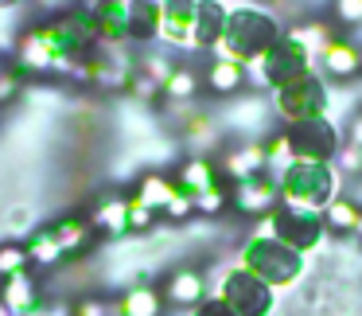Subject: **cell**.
Listing matches in <instances>:
<instances>
[{"instance_id": "1", "label": "cell", "mask_w": 362, "mask_h": 316, "mask_svg": "<svg viewBox=\"0 0 362 316\" xmlns=\"http://www.w3.org/2000/svg\"><path fill=\"white\" fill-rule=\"evenodd\" d=\"M238 258H242L245 269H253V273H257L261 281H269L273 289H284V285H292L304 273V254L292 250L288 242H281L276 235H265V230H253L242 242Z\"/></svg>"}, {"instance_id": "2", "label": "cell", "mask_w": 362, "mask_h": 316, "mask_svg": "<svg viewBox=\"0 0 362 316\" xmlns=\"http://www.w3.org/2000/svg\"><path fill=\"white\" fill-rule=\"evenodd\" d=\"M312 63H315L312 51L300 47L292 35H281L261 59H250V63H245V79L257 82V86L284 90V86H292V82L308 79V74H312Z\"/></svg>"}, {"instance_id": "3", "label": "cell", "mask_w": 362, "mask_h": 316, "mask_svg": "<svg viewBox=\"0 0 362 316\" xmlns=\"http://www.w3.org/2000/svg\"><path fill=\"white\" fill-rule=\"evenodd\" d=\"M276 184H281V199H292V203H304V207H320V211L339 196V172L331 168V160L296 157L276 176Z\"/></svg>"}, {"instance_id": "4", "label": "cell", "mask_w": 362, "mask_h": 316, "mask_svg": "<svg viewBox=\"0 0 362 316\" xmlns=\"http://www.w3.org/2000/svg\"><path fill=\"white\" fill-rule=\"evenodd\" d=\"M257 230L276 235L281 242H288L292 250L308 254V250H315V246L323 242L327 222H323L320 207H304V203H292V199H281V203H276V211L265 215V219L257 222Z\"/></svg>"}, {"instance_id": "5", "label": "cell", "mask_w": 362, "mask_h": 316, "mask_svg": "<svg viewBox=\"0 0 362 316\" xmlns=\"http://www.w3.org/2000/svg\"><path fill=\"white\" fill-rule=\"evenodd\" d=\"M281 35L284 32H281V24H276L273 12H265V9H230L226 35H222V40L234 47V55L242 59V63H250V59L265 55Z\"/></svg>"}, {"instance_id": "6", "label": "cell", "mask_w": 362, "mask_h": 316, "mask_svg": "<svg viewBox=\"0 0 362 316\" xmlns=\"http://www.w3.org/2000/svg\"><path fill=\"white\" fill-rule=\"evenodd\" d=\"M276 94V102H273V110H276V118L284 121V125H300V121H315V118H327V82L320 79V74H308V79H300V82H292V86H284V90H273Z\"/></svg>"}, {"instance_id": "7", "label": "cell", "mask_w": 362, "mask_h": 316, "mask_svg": "<svg viewBox=\"0 0 362 316\" xmlns=\"http://www.w3.org/2000/svg\"><path fill=\"white\" fill-rule=\"evenodd\" d=\"M218 297L226 300L238 316H269V312H273V305H276L273 285L261 281V277L253 273V269H245V266L230 269V273L222 277Z\"/></svg>"}, {"instance_id": "8", "label": "cell", "mask_w": 362, "mask_h": 316, "mask_svg": "<svg viewBox=\"0 0 362 316\" xmlns=\"http://www.w3.org/2000/svg\"><path fill=\"white\" fill-rule=\"evenodd\" d=\"M288 137H292L296 157H304V160H331V157H339V149H343V137H339V129H335L331 118L300 121V125L288 129Z\"/></svg>"}, {"instance_id": "9", "label": "cell", "mask_w": 362, "mask_h": 316, "mask_svg": "<svg viewBox=\"0 0 362 316\" xmlns=\"http://www.w3.org/2000/svg\"><path fill=\"white\" fill-rule=\"evenodd\" d=\"M276 203H281V184H276V176H269V172L230 188V207H238V215H250V219L273 215Z\"/></svg>"}, {"instance_id": "10", "label": "cell", "mask_w": 362, "mask_h": 316, "mask_svg": "<svg viewBox=\"0 0 362 316\" xmlns=\"http://www.w3.org/2000/svg\"><path fill=\"white\" fill-rule=\"evenodd\" d=\"M160 40L168 47H180V51H191L199 47L195 43V16H199V0H160Z\"/></svg>"}, {"instance_id": "11", "label": "cell", "mask_w": 362, "mask_h": 316, "mask_svg": "<svg viewBox=\"0 0 362 316\" xmlns=\"http://www.w3.org/2000/svg\"><path fill=\"white\" fill-rule=\"evenodd\" d=\"M160 293H164V305H172V308H199L206 300V277L195 266H175L164 277Z\"/></svg>"}, {"instance_id": "12", "label": "cell", "mask_w": 362, "mask_h": 316, "mask_svg": "<svg viewBox=\"0 0 362 316\" xmlns=\"http://www.w3.org/2000/svg\"><path fill=\"white\" fill-rule=\"evenodd\" d=\"M222 168V180L234 188V184H245L253 180V176H265L269 164H265V141H245L238 145V149H230L226 157L218 160Z\"/></svg>"}, {"instance_id": "13", "label": "cell", "mask_w": 362, "mask_h": 316, "mask_svg": "<svg viewBox=\"0 0 362 316\" xmlns=\"http://www.w3.org/2000/svg\"><path fill=\"white\" fill-rule=\"evenodd\" d=\"M320 67L327 79L351 82L354 74L362 71V47L354 40H343V35H331L327 43L320 47Z\"/></svg>"}, {"instance_id": "14", "label": "cell", "mask_w": 362, "mask_h": 316, "mask_svg": "<svg viewBox=\"0 0 362 316\" xmlns=\"http://www.w3.org/2000/svg\"><path fill=\"white\" fill-rule=\"evenodd\" d=\"M0 305L8 308L12 316H32V312H40L43 293H40V281L32 277V269H24V273L4 277V281H0Z\"/></svg>"}, {"instance_id": "15", "label": "cell", "mask_w": 362, "mask_h": 316, "mask_svg": "<svg viewBox=\"0 0 362 316\" xmlns=\"http://www.w3.org/2000/svg\"><path fill=\"white\" fill-rule=\"evenodd\" d=\"M94 16L102 28V40L129 43L133 40V0H94Z\"/></svg>"}, {"instance_id": "16", "label": "cell", "mask_w": 362, "mask_h": 316, "mask_svg": "<svg viewBox=\"0 0 362 316\" xmlns=\"http://www.w3.org/2000/svg\"><path fill=\"white\" fill-rule=\"evenodd\" d=\"M164 308V293L156 285H133L113 300V316H160Z\"/></svg>"}, {"instance_id": "17", "label": "cell", "mask_w": 362, "mask_h": 316, "mask_svg": "<svg viewBox=\"0 0 362 316\" xmlns=\"http://www.w3.org/2000/svg\"><path fill=\"white\" fill-rule=\"evenodd\" d=\"M175 184H180V191H187V196L195 199L199 191L214 188V184H226V180H222V168L214 164V160L191 157V160H183V164H180V172H175Z\"/></svg>"}, {"instance_id": "18", "label": "cell", "mask_w": 362, "mask_h": 316, "mask_svg": "<svg viewBox=\"0 0 362 316\" xmlns=\"http://www.w3.org/2000/svg\"><path fill=\"white\" fill-rule=\"evenodd\" d=\"M16 63L24 67V71H32V74L63 71V67H59V59L51 55V47H47V43H43L40 28H32V32H24V35H20V47H16Z\"/></svg>"}, {"instance_id": "19", "label": "cell", "mask_w": 362, "mask_h": 316, "mask_svg": "<svg viewBox=\"0 0 362 316\" xmlns=\"http://www.w3.org/2000/svg\"><path fill=\"white\" fill-rule=\"evenodd\" d=\"M245 63H230V59H211L206 63V74H203V86L218 98H230L245 86Z\"/></svg>"}, {"instance_id": "20", "label": "cell", "mask_w": 362, "mask_h": 316, "mask_svg": "<svg viewBox=\"0 0 362 316\" xmlns=\"http://www.w3.org/2000/svg\"><path fill=\"white\" fill-rule=\"evenodd\" d=\"M226 16L230 9H222L218 0H199V16H195V43L203 51H211L214 43L226 35Z\"/></svg>"}, {"instance_id": "21", "label": "cell", "mask_w": 362, "mask_h": 316, "mask_svg": "<svg viewBox=\"0 0 362 316\" xmlns=\"http://www.w3.org/2000/svg\"><path fill=\"white\" fill-rule=\"evenodd\" d=\"M51 235L59 238V246H63L66 254H78V250H86V246L94 242L98 227H94V219H86V215H66V219L51 222Z\"/></svg>"}, {"instance_id": "22", "label": "cell", "mask_w": 362, "mask_h": 316, "mask_svg": "<svg viewBox=\"0 0 362 316\" xmlns=\"http://www.w3.org/2000/svg\"><path fill=\"white\" fill-rule=\"evenodd\" d=\"M175 196H180V184L168 180L164 172H144L141 180H136V199L148 203L152 211H160V215H164V207L172 203Z\"/></svg>"}, {"instance_id": "23", "label": "cell", "mask_w": 362, "mask_h": 316, "mask_svg": "<svg viewBox=\"0 0 362 316\" xmlns=\"http://www.w3.org/2000/svg\"><path fill=\"white\" fill-rule=\"evenodd\" d=\"M94 227H98V235H113V238H121V235H133L129 230V199L125 196H113V199H105L102 207H98L94 215Z\"/></svg>"}, {"instance_id": "24", "label": "cell", "mask_w": 362, "mask_h": 316, "mask_svg": "<svg viewBox=\"0 0 362 316\" xmlns=\"http://www.w3.org/2000/svg\"><path fill=\"white\" fill-rule=\"evenodd\" d=\"M358 215H362V207L354 203L351 196H335L327 207H323V222H327L331 235H354V227H358Z\"/></svg>"}, {"instance_id": "25", "label": "cell", "mask_w": 362, "mask_h": 316, "mask_svg": "<svg viewBox=\"0 0 362 316\" xmlns=\"http://www.w3.org/2000/svg\"><path fill=\"white\" fill-rule=\"evenodd\" d=\"M28 258H32V266H40V269H55L59 261L66 258V250L59 246V238L51 235V227L47 230H35L32 238H28Z\"/></svg>"}, {"instance_id": "26", "label": "cell", "mask_w": 362, "mask_h": 316, "mask_svg": "<svg viewBox=\"0 0 362 316\" xmlns=\"http://www.w3.org/2000/svg\"><path fill=\"white\" fill-rule=\"evenodd\" d=\"M160 0H133V40H152L160 35Z\"/></svg>"}, {"instance_id": "27", "label": "cell", "mask_w": 362, "mask_h": 316, "mask_svg": "<svg viewBox=\"0 0 362 316\" xmlns=\"http://www.w3.org/2000/svg\"><path fill=\"white\" fill-rule=\"evenodd\" d=\"M296 160V149H292V137L288 129L284 133H269L265 137V164H269V176H281L284 168Z\"/></svg>"}, {"instance_id": "28", "label": "cell", "mask_w": 362, "mask_h": 316, "mask_svg": "<svg viewBox=\"0 0 362 316\" xmlns=\"http://www.w3.org/2000/svg\"><path fill=\"white\" fill-rule=\"evenodd\" d=\"M199 86H203V79H199L191 67H175V74L164 82V94L172 98V102H191V98L199 94Z\"/></svg>"}, {"instance_id": "29", "label": "cell", "mask_w": 362, "mask_h": 316, "mask_svg": "<svg viewBox=\"0 0 362 316\" xmlns=\"http://www.w3.org/2000/svg\"><path fill=\"white\" fill-rule=\"evenodd\" d=\"M32 269V258H28V246L24 242H0V281L4 277H16Z\"/></svg>"}, {"instance_id": "30", "label": "cell", "mask_w": 362, "mask_h": 316, "mask_svg": "<svg viewBox=\"0 0 362 316\" xmlns=\"http://www.w3.org/2000/svg\"><path fill=\"white\" fill-rule=\"evenodd\" d=\"M226 207H230V188L226 184H214V188H206V191L195 196V211L199 215H222Z\"/></svg>"}, {"instance_id": "31", "label": "cell", "mask_w": 362, "mask_h": 316, "mask_svg": "<svg viewBox=\"0 0 362 316\" xmlns=\"http://www.w3.org/2000/svg\"><path fill=\"white\" fill-rule=\"evenodd\" d=\"M284 35H292V40H296L300 47H308L315 59H320V47L331 40V32L323 24H300V28H292V32H284Z\"/></svg>"}, {"instance_id": "32", "label": "cell", "mask_w": 362, "mask_h": 316, "mask_svg": "<svg viewBox=\"0 0 362 316\" xmlns=\"http://www.w3.org/2000/svg\"><path fill=\"white\" fill-rule=\"evenodd\" d=\"M261 118H265V102L250 98V102H242V106H238V110H234V118H230V121H234L238 129H245V133H257V129H261Z\"/></svg>"}, {"instance_id": "33", "label": "cell", "mask_w": 362, "mask_h": 316, "mask_svg": "<svg viewBox=\"0 0 362 316\" xmlns=\"http://www.w3.org/2000/svg\"><path fill=\"white\" fill-rule=\"evenodd\" d=\"M187 137L195 145H203V141H214V137H218V125H214V118H206V113H191V121L187 125Z\"/></svg>"}, {"instance_id": "34", "label": "cell", "mask_w": 362, "mask_h": 316, "mask_svg": "<svg viewBox=\"0 0 362 316\" xmlns=\"http://www.w3.org/2000/svg\"><path fill=\"white\" fill-rule=\"evenodd\" d=\"M160 211H152L148 203H141L136 196H129V230H148L156 222Z\"/></svg>"}, {"instance_id": "35", "label": "cell", "mask_w": 362, "mask_h": 316, "mask_svg": "<svg viewBox=\"0 0 362 316\" xmlns=\"http://www.w3.org/2000/svg\"><path fill=\"white\" fill-rule=\"evenodd\" d=\"M141 71L148 74V79H156L160 86H164V82H168V79H172V74H175V63H172V59H168V55H144Z\"/></svg>"}, {"instance_id": "36", "label": "cell", "mask_w": 362, "mask_h": 316, "mask_svg": "<svg viewBox=\"0 0 362 316\" xmlns=\"http://www.w3.org/2000/svg\"><path fill=\"white\" fill-rule=\"evenodd\" d=\"M71 316H113V305L105 297H82V300H74Z\"/></svg>"}, {"instance_id": "37", "label": "cell", "mask_w": 362, "mask_h": 316, "mask_svg": "<svg viewBox=\"0 0 362 316\" xmlns=\"http://www.w3.org/2000/svg\"><path fill=\"white\" fill-rule=\"evenodd\" d=\"M164 215H168L172 222H183V219H191V215H195V199H191L187 191H180V196H175L172 203L164 207Z\"/></svg>"}, {"instance_id": "38", "label": "cell", "mask_w": 362, "mask_h": 316, "mask_svg": "<svg viewBox=\"0 0 362 316\" xmlns=\"http://www.w3.org/2000/svg\"><path fill=\"white\" fill-rule=\"evenodd\" d=\"M335 20L346 28L362 24V0H335Z\"/></svg>"}, {"instance_id": "39", "label": "cell", "mask_w": 362, "mask_h": 316, "mask_svg": "<svg viewBox=\"0 0 362 316\" xmlns=\"http://www.w3.org/2000/svg\"><path fill=\"white\" fill-rule=\"evenodd\" d=\"M129 86H133V94H136V98H156L160 90H164L156 79H148L144 71H133V82H129Z\"/></svg>"}, {"instance_id": "40", "label": "cell", "mask_w": 362, "mask_h": 316, "mask_svg": "<svg viewBox=\"0 0 362 316\" xmlns=\"http://www.w3.org/2000/svg\"><path fill=\"white\" fill-rule=\"evenodd\" d=\"M195 316H238V312H234V308H230L222 297H206L203 305L195 308Z\"/></svg>"}, {"instance_id": "41", "label": "cell", "mask_w": 362, "mask_h": 316, "mask_svg": "<svg viewBox=\"0 0 362 316\" xmlns=\"http://www.w3.org/2000/svg\"><path fill=\"white\" fill-rule=\"evenodd\" d=\"M339 164H343L346 172H362V149H358V145L346 141L343 149H339Z\"/></svg>"}, {"instance_id": "42", "label": "cell", "mask_w": 362, "mask_h": 316, "mask_svg": "<svg viewBox=\"0 0 362 316\" xmlns=\"http://www.w3.org/2000/svg\"><path fill=\"white\" fill-rule=\"evenodd\" d=\"M16 90H20V74L16 71H4V74H0V106L8 102Z\"/></svg>"}, {"instance_id": "43", "label": "cell", "mask_w": 362, "mask_h": 316, "mask_svg": "<svg viewBox=\"0 0 362 316\" xmlns=\"http://www.w3.org/2000/svg\"><path fill=\"white\" fill-rule=\"evenodd\" d=\"M346 133H351V145H358V149H362V113H354V118H351V129H346Z\"/></svg>"}, {"instance_id": "44", "label": "cell", "mask_w": 362, "mask_h": 316, "mask_svg": "<svg viewBox=\"0 0 362 316\" xmlns=\"http://www.w3.org/2000/svg\"><path fill=\"white\" fill-rule=\"evenodd\" d=\"M354 238L362 242V215H358V227H354Z\"/></svg>"}, {"instance_id": "45", "label": "cell", "mask_w": 362, "mask_h": 316, "mask_svg": "<svg viewBox=\"0 0 362 316\" xmlns=\"http://www.w3.org/2000/svg\"><path fill=\"white\" fill-rule=\"evenodd\" d=\"M8 4H16V0H0V9H8Z\"/></svg>"}, {"instance_id": "46", "label": "cell", "mask_w": 362, "mask_h": 316, "mask_svg": "<svg viewBox=\"0 0 362 316\" xmlns=\"http://www.w3.org/2000/svg\"><path fill=\"white\" fill-rule=\"evenodd\" d=\"M0 74H4V67H0Z\"/></svg>"}]
</instances>
